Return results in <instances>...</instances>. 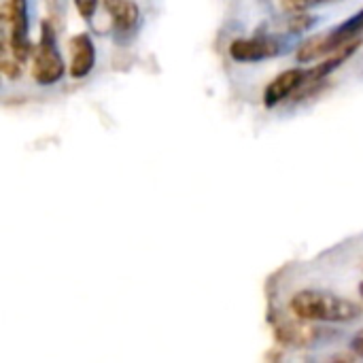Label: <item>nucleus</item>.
Here are the masks:
<instances>
[{
  "label": "nucleus",
  "instance_id": "nucleus-10",
  "mask_svg": "<svg viewBox=\"0 0 363 363\" xmlns=\"http://www.w3.org/2000/svg\"><path fill=\"white\" fill-rule=\"evenodd\" d=\"M21 62H17L11 53H0V70L4 74V79L9 81H17L21 79Z\"/></svg>",
  "mask_w": 363,
  "mask_h": 363
},
{
  "label": "nucleus",
  "instance_id": "nucleus-6",
  "mask_svg": "<svg viewBox=\"0 0 363 363\" xmlns=\"http://www.w3.org/2000/svg\"><path fill=\"white\" fill-rule=\"evenodd\" d=\"M304 79H306V70L304 68H289V70H283L277 79H272L266 89H264V104L268 108H274L279 106L281 102L289 100V98H296V94L302 89L304 85Z\"/></svg>",
  "mask_w": 363,
  "mask_h": 363
},
{
  "label": "nucleus",
  "instance_id": "nucleus-2",
  "mask_svg": "<svg viewBox=\"0 0 363 363\" xmlns=\"http://www.w3.org/2000/svg\"><path fill=\"white\" fill-rule=\"evenodd\" d=\"M28 21H30L28 0H4L0 53H11L21 64H26L34 51V47L30 43V23Z\"/></svg>",
  "mask_w": 363,
  "mask_h": 363
},
{
  "label": "nucleus",
  "instance_id": "nucleus-11",
  "mask_svg": "<svg viewBox=\"0 0 363 363\" xmlns=\"http://www.w3.org/2000/svg\"><path fill=\"white\" fill-rule=\"evenodd\" d=\"M325 2H334V0H281V6L289 13H306L308 9Z\"/></svg>",
  "mask_w": 363,
  "mask_h": 363
},
{
  "label": "nucleus",
  "instance_id": "nucleus-4",
  "mask_svg": "<svg viewBox=\"0 0 363 363\" xmlns=\"http://www.w3.org/2000/svg\"><path fill=\"white\" fill-rule=\"evenodd\" d=\"M66 72L64 60L55 45V28L53 21H40V38L32 51V77L38 85H53Z\"/></svg>",
  "mask_w": 363,
  "mask_h": 363
},
{
  "label": "nucleus",
  "instance_id": "nucleus-12",
  "mask_svg": "<svg viewBox=\"0 0 363 363\" xmlns=\"http://www.w3.org/2000/svg\"><path fill=\"white\" fill-rule=\"evenodd\" d=\"M72 2H74L79 15H81L85 21H91L94 15H96V11H98V6H100V0H72Z\"/></svg>",
  "mask_w": 363,
  "mask_h": 363
},
{
  "label": "nucleus",
  "instance_id": "nucleus-5",
  "mask_svg": "<svg viewBox=\"0 0 363 363\" xmlns=\"http://www.w3.org/2000/svg\"><path fill=\"white\" fill-rule=\"evenodd\" d=\"M228 51L234 62H242V64L264 62L281 53V40L274 36H245V38H234Z\"/></svg>",
  "mask_w": 363,
  "mask_h": 363
},
{
  "label": "nucleus",
  "instance_id": "nucleus-13",
  "mask_svg": "<svg viewBox=\"0 0 363 363\" xmlns=\"http://www.w3.org/2000/svg\"><path fill=\"white\" fill-rule=\"evenodd\" d=\"M351 353H355L359 359H363V328L353 336V340H351Z\"/></svg>",
  "mask_w": 363,
  "mask_h": 363
},
{
  "label": "nucleus",
  "instance_id": "nucleus-14",
  "mask_svg": "<svg viewBox=\"0 0 363 363\" xmlns=\"http://www.w3.org/2000/svg\"><path fill=\"white\" fill-rule=\"evenodd\" d=\"M359 296H362V300H363V281L359 283Z\"/></svg>",
  "mask_w": 363,
  "mask_h": 363
},
{
  "label": "nucleus",
  "instance_id": "nucleus-9",
  "mask_svg": "<svg viewBox=\"0 0 363 363\" xmlns=\"http://www.w3.org/2000/svg\"><path fill=\"white\" fill-rule=\"evenodd\" d=\"M308 321H302L296 317V321H283L274 328L277 340L283 342L285 347H308L315 338L317 332L306 325Z\"/></svg>",
  "mask_w": 363,
  "mask_h": 363
},
{
  "label": "nucleus",
  "instance_id": "nucleus-8",
  "mask_svg": "<svg viewBox=\"0 0 363 363\" xmlns=\"http://www.w3.org/2000/svg\"><path fill=\"white\" fill-rule=\"evenodd\" d=\"M96 64V47L87 32H79L70 38V64L68 74L72 79H85Z\"/></svg>",
  "mask_w": 363,
  "mask_h": 363
},
{
  "label": "nucleus",
  "instance_id": "nucleus-1",
  "mask_svg": "<svg viewBox=\"0 0 363 363\" xmlns=\"http://www.w3.org/2000/svg\"><path fill=\"white\" fill-rule=\"evenodd\" d=\"M289 311L308 323H351L363 315L362 304L321 289L296 291L289 300Z\"/></svg>",
  "mask_w": 363,
  "mask_h": 363
},
{
  "label": "nucleus",
  "instance_id": "nucleus-3",
  "mask_svg": "<svg viewBox=\"0 0 363 363\" xmlns=\"http://www.w3.org/2000/svg\"><path fill=\"white\" fill-rule=\"evenodd\" d=\"M363 34V9L359 13H355L353 17L345 19L340 26L315 34L311 38H306L298 51H296V60L298 62H315V60H323L328 55H332L334 51H338L340 47H345L347 43L362 38Z\"/></svg>",
  "mask_w": 363,
  "mask_h": 363
},
{
  "label": "nucleus",
  "instance_id": "nucleus-7",
  "mask_svg": "<svg viewBox=\"0 0 363 363\" xmlns=\"http://www.w3.org/2000/svg\"><path fill=\"white\" fill-rule=\"evenodd\" d=\"M102 6L111 19L117 38H125L136 30L140 21V9L134 0H102Z\"/></svg>",
  "mask_w": 363,
  "mask_h": 363
}]
</instances>
